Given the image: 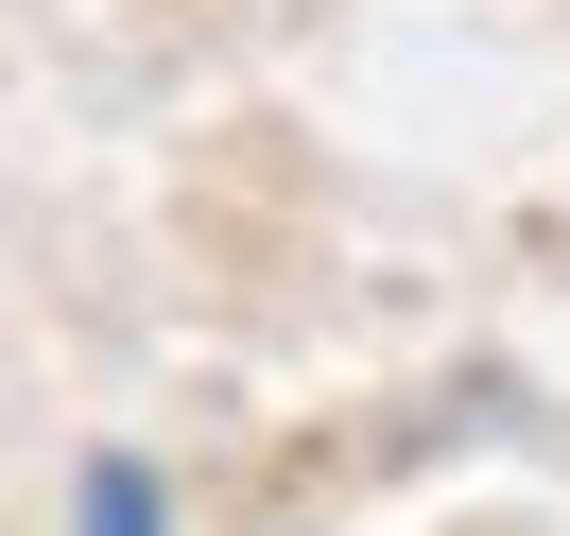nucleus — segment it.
Returning a JSON list of instances; mask_svg holds the SVG:
<instances>
[{
  "mask_svg": "<svg viewBox=\"0 0 570 536\" xmlns=\"http://www.w3.org/2000/svg\"><path fill=\"white\" fill-rule=\"evenodd\" d=\"M70 536H174V485H156L139 450H87L70 467Z\"/></svg>",
  "mask_w": 570,
  "mask_h": 536,
  "instance_id": "nucleus-1",
  "label": "nucleus"
}]
</instances>
